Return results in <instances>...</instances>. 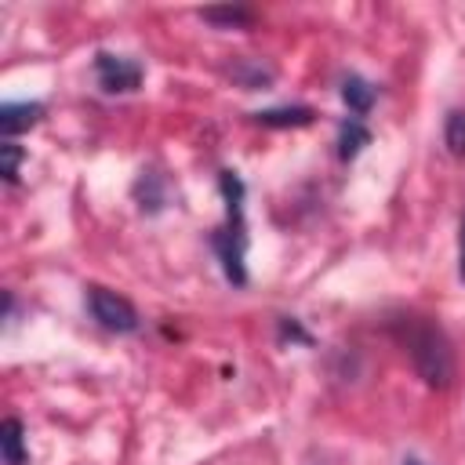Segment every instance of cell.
<instances>
[{
    "label": "cell",
    "instance_id": "cell-1",
    "mask_svg": "<svg viewBox=\"0 0 465 465\" xmlns=\"http://www.w3.org/2000/svg\"><path fill=\"white\" fill-rule=\"evenodd\" d=\"M222 185V200H225V222L214 232V251L222 262V272L229 283L243 287L247 283V222H243V182L236 171H222L218 178Z\"/></svg>",
    "mask_w": 465,
    "mask_h": 465
},
{
    "label": "cell",
    "instance_id": "cell-2",
    "mask_svg": "<svg viewBox=\"0 0 465 465\" xmlns=\"http://www.w3.org/2000/svg\"><path fill=\"white\" fill-rule=\"evenodd\" d=\"M403 345H407L411 363H414V371L421 374L425 385H432V389L450 385V378H454V352H450V341L443 338V331L436 323L411 316L407 327H403Z\"/></svg>",
    "mask_w": 465,
    "mask_h": 465
},
{
    "label": "cell",
    "instance_id": "cell-3",
    "mask_svg": "<svg viewBox=\"0 0 465 465\" xmlns=\"http://www.w3.org/2000/svg\"><path fill=\"white\" fill-rule=\"evenodd\" d=\"M87 309H91L94 323L105 327V331H113V334L138 331V309L124 294H116L109 287H87Z\"/></svg>",
    "mask_w": 465,
    "mask_h": 465
},
{
    "label": "cell",
    "instance_id": "cell-4",
    "mask_svg": "<svg viewBox=\"0 0 465 465\" xmlns=\"http://www.w3.org/2000/svg\"><path fill=\"white\" fill-rule=\"evenodd\" d=\"M94 76L102 84V91L109 94H127V91H138L142 84V65L127 54H109V51H98L94 54Z\"/></svg>",
    "mask_w": 465,
    "mask_h": 465
},
{
    "label": "cell",
    "instance_id": "cell-5",
    "mask_svg": "<svg viewBox=\"0 0 465 465\" xmlns=\"http://www.w3.org/2000/svg\"><path fill=\"white\" fill-rule=\"evenodd\" d=\"M40 116H44L40 102H4L0 105V134H4V142H15V134L36 127Z\"/></svg>",
    "mask_w": 465,
    "mask_h": 465
},
{
    "label": "cell",
    "instance_id": "cell-6",
    "mask_svg": "<svg viewBox=\"0 0 465 465\" xmlns=\"http://www.w3.org/2000/svg\"><path fill=\"white\" fill-rule=\"evenodd\" d=\"M0 450H4V465H25L29 450H25V429L18 418H4L0 425Z\"/></svg>",
    "mask_w": 465,
    "mask_h": 465
},
{
    "label": "cell",
    "instance_id": "cell-7",
    "mask_svg": "<svg viewBox=\"0 0 465 465\" xmlns=\"http://www.w3.org/2000/svg\"><path fill=\"white\" fill-rule=\"evenodd\" d=\"M312 109L309 105H280V109H262V113H254V120L262 124V127H305V124H312Z\"/></svg>",
    "mask_w": 465,
    "mask_h": 465
},
{
    "label": "cell",
    "instance_id": "cell-8",
    "mask_svg": "<svg viewBox=\"0 0 465 465\" xmlns=\"http://www.w3.org/2000/svg\"><path fill=\"white\" fill-rule=\"evenodd\" d=\"M367 142H371V131H367V124L360 116L341 120V127H338V156L341 160H356Z\"/></svg>",
    "mask_w": 465,
    "mask_h": 465
},
{
    "label": "cell",
    "instance_id": "cell-9",
    "mask_svg": "<svg viewBox=\"0 0 465 465\" xmlns=\"http://www.w3.org/2000/svg\"><path fill=\"white\" fill-rule=\"evenodd\" d=\"M374 84H367L363 76H349L345 84H341V98H345V105L356 113V116H363V113H371V105H374Z\"/></svg>",
    "mask_w": 465,
    "mask_h": 465
},
{
    "label": "cell",
    "instance_id": "cell-10",
    "mask_svg": "<svg viewBox=\"0 0 465 465\" xmlns=\"http://www.w3.org/2000/svg\"><path fill=\"white\" fill-rule=\"evenodd\" d=\"M443 142L454 156L465 153V109H450L447 120H443Z\"/></svg>",
    "mask_w": 465,
    "mask_h": 465
},
{
    "label": "cell",
    "instance_id": "cell-11",
    "mask_svg": "<svg viewBox=\"0 0 465 465\" xmlns=\"http://www.w3.org/2000/svg\"><path fill=\"white\" fill-rule=\"evenodd\" d=\"M203 18L207 22H214V25H232V29H240V25H251V11L247 7H211V11H203Z\"/></svg>",
    "mask_w": 465,
    "mask_h": 465
},
{
    "label": "cell",
    "instance_id": "cell-12",
    "mask_svg": "<svg viewBox=\"0 0 465 465\" xmlns=\"http://www.w3.org/2000/svg\"><path fill=\"white\" fill-rule=\"evenodd\" d=\"M18 163H22V149L18 142H0V174L4 182H18Z\"/></svg>",
    "mask_w": 465,
    "mask_h": 465
},
{
    "label": "cell",
    "instance_id": "cell-13",
    "mask_svg": "<svg viewBox=\"0 0 465 465\" xmlns=\"http://www.w3.org/2000/svg\"><path fill=\"white\" fill-rule=\"evenodd\" d=\"M458 276L465 283V214H461V225H458Z\"/></svg>",
    "mask_w": 465,
    "mask_h": 465
},
{
    "label": "cell",
    "instance_id": "cell-14",
    "mask_svg": "<svg viewBox=\"0 0 465 465\" xmlns=\"http://www.w3.org/2000/svg\"><path fill=\"white\" fill-rule=\"evenodd\" d=\"M403 465H421V461H418V458H407V461H403Z\"/></svg>",
    "mask_w": 465,
    "mask_h": 465
}]
</instances>
